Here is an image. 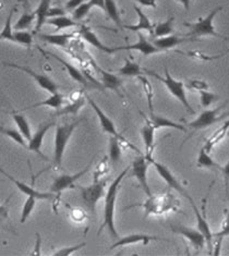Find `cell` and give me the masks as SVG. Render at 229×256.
Segmentation results:
<instances>
[{
    "mask_svg": "<svg viewBox=\"0 0 229 256\" xmlns=\"http://www.w3.org/2000/svg\"><path fill=\"white\" fill-rule=\"evenodd\" d=\"M130 168L131 167H128L124 170H122L117 178L112 182L110 188H108V190L105 195L104 222H103V224H102L98 232V236L102 234V231H103L105 228H107L108 232H110V234L112 236V238H114V239H119L120 238V236L118 234L117 230H116V226H114V204H116L119 188H120V186H122V182L126 176V174H128Z\"/></svg>",
    "mask_w": 229,
    "mask_h": 256,
    "instance_id": "cell-1",
    "label": "cell"
},
{
    "mask_svg": "<svg viewBox=\"0 0 229 256\" xmlns=\"http://www.w3.org/2000/svg\"><path fill=\"white\" fill-rule=\"evenodd\" d=\"M222 10V7H218L210 11L206 18H201L198 22L184 23V26L190 28V32L186 36H189V38H194L196 40L198 38H202V36H214V38H222L229 42V38H226L224 35H220L215 31V26L213 24L215 16H218V12Z\"/></svg>",
    "mask_w": 229,
    "mask_h": 256,
    "instance_id": "cell-2",
    "label": "cell"
},
{
    "mask_svg": "<svg viewBox=\"0 0 229 256\" xmlns=\"http://www.w3.org/2000/svg\"><path fill=\"white\" fill-rule=\"evenodd\" d=\"M146 72H148V74H150V76H153L155 78H158V80L160 81L162 83H164L165 86L167 88V90L170 92V94L174 97V98H177L180 102H182V105H184V107L191 114H196L194 109L191 107L188 98H186V88H184V82L174 80V78L170 76V71H168L167 66H165V78H162L158 74V73H155L153 71L146 70Z\"/></svg>",
    "mask_w": 229,
    "mask_h": 256,
    "instance_id": "cell-3",
    "label": "cell"
},
{
    "mask_svg": "<svg viewBox=\"0 0 229 256\" xmlns=\"http://www.w3.org/2000/svg\"><path fill=\"white\" fill-rule=\"evenodd\" d=\"M78 122L60 124L56 128L55 142H54V162L57 168L62 167L64 154L70 138L74 134Z\"/></svg>",
    "mask_w": 229,
    "mask_h": 256,
    "instance_id": "cell-4",
    "label": "cell"
},
{
    "mask_svg": "<svg viewBox=\"0 0 229 256\" xmlns=\"http://www.w3.org/2000/svg\"><path fill=\"white\" fill-rule=\"evenodd\" d=\"M86 100L88 102L90 105H91V107L93 108V110L95 112L96 116H98V120H100V124L102 130H103V131L106 132V133H108V134H110L112 136L118 138L120 140V143L128 145L131 150H136V153H141L140 150H138L134 145H132L130 142H128V140H126V138L122 136V134L118 133V131H117V129H116V126H114V124L112 122V120L110 117H108V116H107L103 110H102V108L91 98V97L86 96Z\"/></svg>",
    "mask_w": 229,
    "mask_h": 256,
    "instance_id": "cell-5",
    "label": "cell"
},
{
    "mask_svg": "<svg viewBox=\"0 0 229 256\" xmlns=\"http://www.w3.org/2000/svg\"><path fill=\"white\" fill-rule=\"evenodd\" d=\"M227 102H228V100L222 104V106H218V107H216L214 109H206V110H203L200 114V116H198V117L196 120L191 121V122H189L186 126L191 128V129L198 131V130L206 129V128L210 126L216 122H218V121H222V119H225L226 117H229L228 112L220 116V110L226 106Z\"/></svg>",
    "mask_w": 229,
    "mask_h": 256,
    "instance_id": "cell-6",
    "label": "cell"
},
{
    "mask_svg": "<svg viewBox=\"0 0 229 256\" xmlns=\"http://www.w3.org/2000/svg\"><path fill=\"white\" fill-rule=\"evenodd\" d=\"M79 188L84 203H86L88 210H91V212H94L96 204L104 196L105 181H95L93 184L88 186H79Z\"/></svg>",
    "mask_w": 229,
    "mask_h": 256,
    "instance_id": "cell-7",
    "label": "cell"
},
{
    "mask_svg": "<svg viewBox=\"0 0 229 256\" xmlns=\"http://www.w3.org/2000/svg\"><path fill=\"white\" fill-rule=\"evenodd\" d=\"M148 162L150 160L146 156H138L134 160L131 164L132 176L138 180V184H140L143 192H146L148 198L153 196L152 192H150V188L148 182Z\"/></svg>",
    "mask_w": 229,
    "mask_h": 256,
    "instance_id": "cell-8",
    "label": "cell"
},
{
    "mask_svg": "<svg viewBox=\"0 0 229 256\" xmlns=\"http://www.w3.org/2000/svg\"><path fill=\"white\" fill-rule=\"evenodd\" d=\"M2 66L26 72V74H28L32 78H34V81L38 83V85L40 88L45 90L48 93L54 94L58 92V85L54 82L50 78H48L47 76H44V74H40V73H36L31 68H28V66H19L16 64H8V62H4Z\"/></svg>",
    "mask_w": 229,
    "mask_h": 256,
    "instance_id": "cell-9",
    "label": "cell"
},
{
    "mask_svg": "<svg viewBox=\"0 0 229 256\" xmlns=\"http://www.w3.org/2000/svg\"><path fill=\"white\" fill-rule=\"evenodd\" d=\"M148 160H150V162L153 164V166L155 167L156 172H158V174L162 176V179L166 182V184H168V186H170L172 188H174V190H176L177 192H179L186 198H188V200L191 198L188 191H186V188L182 186V184H180V182L177 180L176 176H174L172 174V172H170V169H168L166 166H164V164H162L154 160L153 158H148Z\"/></svg>",
    "mask_w": 229,
    "mask_h": 256,
    "instance_id": "cell-10",
    "label": "cell"
},
{
    "mask_svg": "<svg viewBox=\"0 0 229 256\" xmlns=\"http://www.w3.org/2000/svg\"><path fill=\"white\" fill-rule=\"evenodd\" d=\"M90 168H91V162H90L86 168L82 169L79 172L74 174H62L57 176V178L52 182V184L50 186V191L52 193H62V191L67 190V188H74L76 182L80 178H82L84 174H88Z\"/></svg>",
    "mask_w": 229,
    "mask_h": 256,
    "instance_id": "cell-11",
    "label": "cell"
},
{
    "mask_svg": "<svg viewBox=\"0 0 229 256\" xmlns=\"http://www.w3.org/2000/svg\"><path fill=\"white\" fill-rule=\"evenodd\" d=\"M172 230L174 234L182 236L189 240L190 244L196 250H201L206 244V239L200 230H196L194 228L186 227L182 224H172Z\"/></svg>",
    "mask_w": 229,
    "mask_h": 256,
    "instance_id": "cell-12",
    "label": "cell"
},
{
    "mask_svg": "<svg viewBox=\"0 0 229 256\" xmlns=\"http://www.w3.org/2000/svg\"><path fill=\"white\" fill-rule=\"evenodd\" d=\"M119 50H136L138 52H141L142 54H144V56H150V54L160 52L158 48H156L153 42H148L146 36L140 32H138V42L136 44L128 45V46L114 47V52H119Z\"/></svg>",
    "mask_w": 229,
    "mask_h": 256,
    "instance_id": "cell-13",
    "label": "cell"
},
{
    "mask_svg": "<svg viewBox=\"0 0 229 256\" xmlns=\"http://www.w3.org/2000/svg\"><path fill=\"white\" fill-rule=\"evenodd\" d=\"M189 202L192 206V208H194V212L196 214V222H198V229L201 231V232L203 234V236H206V246H208V252L210 254H212V250H213V234H212V231H210V224L206 220V205H203V215L200 212V210H198L196 205L194 204V198H190Z\"/></svg>",
    "mask_w": 229,
    "mask_h": 256,
    "instance_id": "cell-14",
    "label": "cell"
},
{
    "mask_svg": "<svg viewBox=\"0 0 229 256\" xmlns=\"http://www.w3.org/2000/svg\"><path fill=\"white\" fill-rule=\"evenodd\" d=\"M54 124H55L54 122L42 124L38 128V130L36 131L34 136H32L31 141L28 142V150H31V152H34V153H36L38 156H40L42 158H43L44 160H47V162L50 160H48V158L43 153H42L40 148H42V145H43L44 136H46V133L50 131V128L54 126Z\"/></svg>",
    "mask_w": 229,
    "mask_h": 256,
    "instance_id": "cell-15",
    "label": "cell"
},
{
    "mask_svg": "<svg viewBox=\"0 0 229 256\" xmlns=\"http://www.w3.org/2000/svg\"><path fill=\"white\" fill-rule=\"evenodd\" d=\"M2 174H4L6 176H7V178L11 182H14V186L20 190V192L26 194V196H33L38 200H50L54 198V195H55V193H52V192H40V191L35 190L34 188L28 186L26 184H24V182L14 179V176H11L9 174L6 172L2 169Z\"/></svg>",
    "mask_w": 229,
    "mask_h": 256,
    "instance_id": "cell-16",
    "label": "cell"
},
{
    "mask_svg": "<svg viewBox=\"0 0 229 256\" xmlns=\"http://www.w3.org/2000/svg\"><path fill=\"white\" fill-rule=\"evenodd\" d=\"M167 241L166 239H162L160 236H150V234H128L122 238H119L118 241L112 246V248H118V246H131V244H136V243H143L144 246L148 244L150 241Z\"/></svg>",
    "mask_w": 229,
    "mask_h": 256,
    "instance_id": "cell-17",
    "label": "cell"
},
{
    "mask_svg": "<svg viewBox=\"0 0 229 256\" xmlns=\"http://www.w3.org/2000/svg\"><path fill=\"white\" fill-rule=\"evenodd\" d=\"M141 114L146 118V124L141 128V136L144 142V148H146V156L148 158H152L153 150H154V141H155V128L150 122V120L146 117V114L141 112Z\"/></svg>",
    "mask_w": 229,
    "mask_h": 256,
    "instance_id": "cell-18",
    "label": "cell"
},
{
    "mask_svg": "<svg viewBox=\"0 0 229 256\" xmlns=\"http://www.w3.org/2000/svg\"><path fill=\"white\" fill-rule=\"evenodd\" d=\"M196 40L194 38H189V36H180V35H168L164 36V38H160L153 40V44L156 48H158L160 52L172 50V48L176 47L182 42Z\"/></svg>",
    "mask_w": 229,
    "mask_h": 256,
    "instance_id": "cell-19",
    "label": "cell"
},
{
    "mask_svg": "<svg viewBox=\"0 0 229 256\" xmlns=\"http://www.w3.org/2000/svg\"><path fill=\"white\" fill-rule=\"evenodd\" d=\"M50 56L52 57L54 59H56L57 62H59L60 64H62L64 66V68H66V70L68 71L69 76H70L72 78H74V81H76L78 83L82 84L84 88H88V86L91 88L92 85H94V84H93L91 81H90L88 78L86 76V74H84V73H82L80 70H78L74 64H69L68 62H66V60H64L62 58L58 57L57 54H54L52 52H50Z\"/></svg>",
    "mask_w": 229,
    "mask_h": 256,
    "instance_id": "cell-20",
    "label": "cell"
},
{
    "mask_svg": "<svg viewBox=\"0 0 229 256\" xmlns=\"http://www.w3.org/2000/svg\"><path fill=\"white\" fill-rule=\"evenodd\" d=\"M134 8L138 16V22L136 24V26H124V28L126 30H130V31H134V32L148 31L150 34H153L154 26L152 24V22L150 21L148 16L144 14L142 9L140 7H138L136 4H134Z\"/></svg>",
    "mask_w": 229,
    "mask_h": 256,
    "instance_id": "cell-21",
    "label": "cell"
},
{
    "mask_svg": "<svg viewBox=\"0 0 229 256\" xmlns=\"http://www.w3.org/2000/svg\"><path fill=\"white\" fill-rule=\"evenodd\" d=\"M80 34H81V36H82L84 40L88 42L90 45H92L95 48H98V50L103 52H107V54H112L114 52V48H110V47H107L106 45H104L103 42L100 40L98 36H96V34L90 28H88L86 26H81Z\"/></svg>",
    "mask_w": 229,
    "mask_h": 256,
    "instance_id": "cell-22",
    "label": "cell"
},
{
    "mask_svg": "<svg viewBox=\"0 0 229 256\" xmlns=\"http://www.w3.org/2000/svg\"><path fill=\"white\" fill-rule=\"evenodd\" d=\"M228 131H229V119L226 120L225 122L212 134V136H210L208 138H206V141L202 148L210 153V152L214 148V146L218 145L220 141H222V140L225 138Z\"/></svg>",
    "mask_w": 229,
    "mask_h": 256,
    "instance_id": "cell-23",
    "label": "cell"
},
{
    "mask_svg": "<svg viewBox=\"0 0 229 256\" xmlns=\"http://www.w3.org/2000/svg\"><path fill=\"white\" fill-rule=\"evenodd\" d=\"M98 71L102 74V85H103V88L114 90L116 93L120 94L119 90L122 88V83H124L122 78H119V76H117L116 74H114L112 72L105 71L102 68H98Z\"/></svg>",
    "mask_w": 229,
    "mask_h": 256,
    "instance_id": "cell-24",
    "label": "cell"
},
{
    "mask_svg": "<svg viewBox=\"0 0 229 256\" xmlns=\"http://www.w3.org/2000/svg\"><path fill=\"white\" fill-rule=\"evenodd\" d=\"M150 122H152V124L154 126L155 129H160V128H172V129H177L179 131L186 132V128L184 126L174 122V121L168 119V118L162 117V116L155 114L154 112H150Z\"/></svg>",
    "mask_w": 229,
    "mask_h": 256,
    "instance_id": "cell-25",
    "label": "cell"
},
{
    "mask_svg": "<svg viewBox=\"0 0 229 256\" xmlns=\"http://www.w3.org/2000/svg\"><path fill=\"white\" fill-rule=\"evenodd\" d=\"M38 38L47 44L66 48L69 40L74 38V34H40Z\"/></svg>",
    "mask_w": 229,
    "mask_h": 256,
    "instance_id": "cell-26",
    "label": "cell"
},
{
    "mask_svg": "<svg viewBox=\"0 0 229 256\" xmlns=\"http://www.w3.org/2000/svg\"><path fill=\"white\" fill-rule=\"evenodd\" d=\"M52 0H40L38 9L35 10L36 14V26L34 30V33H38L40 28L46 24L48 19V11L52 8L50 7Z\"/></svg>",
    "mask_w": 229,
    "mask_h": 256,
    "instance_id": "cell-27",
    "label": "cell"
},
{
    "mask_svg": "<svg viewBox=\"0 0 229 256\" xmlns=\"http://www.w3.org/2000/svg\"><path fill=\"white\" fill-rule=\"evenodd\" d=\"M64 95L60 94L59 92H57V93L52 94L50 97H48L47 100H42L40 102H36V104H34V105H32V106L22 109V110H28V109L38 108V107H50V108H52V109H59L60 107L64 105Z\"/></svg>",
    "mask_w": 229,
    "mask_h": 256,
    "instance_id": "cell-28",
    "label": "cell"
},
{
    "mask_svg": "<svg viewBox=\"0 0 229 256\" xmlns=\"http://www.w3.org/2000/svg\"><path fill=\"white\" fill-rule=\"evenodd\" d=\"M196 166L198 168L213 169V170H220L222 169L220 164L210 156L208 152H206L203 148L200 150V153H198V160H196Z\"/></svg>",
    "mask_w": 229,
    "mask_h": 256,
    "instance_id": "cell-29",
    "label": "cell"
},
{
    "mask_svg": "<svg viewBox=\"0 0 229 256\" xmlns=\"http://www.w3.org/2000/svg\"><path fill=\"white\" fill-rule=\"evenodd\" d=\"M12 117H14V122L18 126V130H19L23 134V136L26 138L28 142L31 141V138L33 136L32 130H31V126H30V122L26 116H23L21 114H14Z\"/></svg>",
    "mask_w": 229,
    "mask_h": 256,
    "instance_id": "cell-30",
    "label": "cell"
},
{
    "mask_svg": "<svg viewBox=\"0 0 229 256\" xmlns=\"http://www.w3.org/2000/svg\"><path fill=\"white\" fill-rule=\"evenodd\" d=\"M118 73L122 76H141L143 71L138 62L131 59H126L124 64L118 70Z\"/></svg>",
    "mask_w": 229,
    "mask_h": 256,
    "instance_id": "cell-31",
    "label": "cell"
},
{
    "mask_svg": "<svg viewBox=\"0 0 229 256\" xmlns=\"http://www.w3.org/2000/svg\"><path fill=\"white\" fill-rule=\"evenodd\" d=\"M36 19L35 11L32 10H24L20 19L16 21V23L14 26V31H26L28 28L32 26L33 21Z\"/></svg>",
    "mask_w": 229,
    "mask_h": 256,
    "instance_id": "cell-32",
    "label": "cell"
},
{
    "mask_svg": "<svg viewBox=\"0 0 229 256\" xmlns=\"http://www.w3.org/2000/svg\"><path fill=\"white\" fill-rule=\"evenodd\" d=\"M174 16H170V19L164 21V22H160L156 24L154 26V31H153V36L156 38H164V36L172 35L174 33Z\"/></svg>",
    "mask_w": 229,
    "mask_h": 256,
    "instance_id": "cell-33",
    "label": "cell"
},
{
    "mask_svg": "<svg viewBox=\"0 0 229 256\" xmlns=\"http://www.w3.org/2000/svg\"><path fill=\"white\" fill-rule=\"evenodd\" d=\"M84 104H86V100H84V96H82V93L79 96H76V98H72L71 97V102L68 104L64 108H62V110H59L57 116L70 114H76L79 112L80 109L84 106Z\"/></svg>",
    "mask_w": 229,
    "mask_h": 256,
    "instance_id": "cell-34",
    "label": "cell"
},
{
    "mask_svg": "<svg viewBox=\"0 0 229 256\" xmlns=\"http://www.w3.org/2000/svg\"><path fill=\"white\" fill-rule=\"evenodd\" d=\"M46 24H50V26H56V31H62V30L76 26L78 23L74 19H70V18L62 16H56V18H50V19H47Z\"/></svg>",
    "mask_w": 229,
    "mask_h": 256,
    "instance_id": "cell-35",
    "label": "cell"
},
{
    "mask_svg": "<svg viewBox=\"0 0 229 256\" xmlns=\"http://www.w3.org/2000/svg\"><path fill=\"white\" fill-rule=\"evenodd\" d=\"M16 9V7L11 9L10 14L7 18V20H6L2 31V33H0V40H9V42H16L14 32V26H11V21H12V18H14Z\"/></svg>",
    "mask_w": 229,
    "mask_h": 256,
    "instance_id": "cell-36",
    "label": "cell"
},
{
    "mask_svg": "<svg viewBox=\"0 0 229 256\" xmlns=\"http://www.w3.org/2000/svg\"><path fill=\"white\" fill-rule=\"evenodd\" d=\"M122 145L120 140L116 136H110V158L112 164H118L122 160Z\"/></svg>",
    "mask_w": 229,
    "mask_h": 256,
    "instance_id": "cell-37",
    "label": "cell"
},
{
    "mask_svg": "<svg viewBox=\"0 0 229 256\" xmlns=\"http://www.w3.org/2000/svg\"><path fill=\"white\" fill-rule=\"evenodd\" d=\"M106 14L108 18L114 22L116 23V26H122V19H120L118 7L114 0H105V10Z\"/></svg>",
    "mask_w": 229,
    "mask_h": 256,
    "instance_id": "cell-38",
    "label": "cell"
},
{
    "mask_svg": "<svg viewBox=\"0 0 229 256\" xmlns=\"http://www.w3.org/2000/svg\"><path fill=\"white\" fill-rule=\"evenodd\" d=\"M213 236H216V239H218V242H216V248L214 251V255H218L220 250L222 240L224 239L225 236H229V210H228L225 220L222 222V224L220 230L218 231V232H216L215 234H213Z\"/></svg>",
    "mask_w": 229,
    "mask_h": 256,
    "instance_id": "cell-39",
    "label": "cell"
},
{
    "mask_svg": "<svg viewBox=\"0 0 229 256\" xmlns=\"http://www.w3.org/2000/svg\"><path fill=\"white\" fill-rule=\"evenodd\" d=\"M2 133H4V136H7L11 140L19 144L22 148H28V144H26V140L23 136V134L16 129H12V128H2Z\"/></svg>",
    "mask_w": 229,
    "mask_h": 256,
    "instance_id": "cell-40",
    "label": "cell"
},
{
    "mask_svg": "<svg viewBox=\"0 0 229 256\" xmlns=\"http://www.w3.org/2000/svg\"><path fill=\"white\" fill-rule=\"evenodd\" d=\"M36 200H36L33 196H28V200H26V203H24L23 208H22V212H21V218H20L21 224L26 222L28 220V218L31 216L34 207L36 205Z\"/></svg>",
    "mask_w": 229,
    "mask_h": 256,
    "instance_id": "cell-41",
    "label": "cell"
},
{
    "mask_svg": "<svg viewBox=\"0 0 229 256\" xmlns=\"http://www.w3.org/2000/svg\"><path fill=\"white\" fill-rule=\"evenodd\" d=\"M14 40L16 44L30 48L33 44V35L26 31H14Z\"/></svg>",
    "mask_w": 229,
    "mask_h": 256,
    "instance_id": "cell-42",
    "label": "cell"
},
{
    "mask_svg": "<svg viewBox=\"0 0 229 256\" xmlns=\"http://www.w3.org/2000/svg\"><path fill=\"white\" fill-rule=\"evenodd\" d=\"M93 7L91 6V4L90 2H84L82 4L80 7H78L76 10L72 11V19H74V21H80L82 19H84L88 14L90 10H91Z\"/></svg>",
    "mask_w": 229,
    "mask_h": 256,
    "instance_id": "cell-43",
    "label": "cell"
},
{
    "mask_svg": "<svg viewBox=\"0 0 229 256\" xmlns=\"http://www.w3.org/2000/svg\"><path fill=\"white\" fill-rule=\"evenodd\" d=\"M200 95H201V105L204 108H206L210 105H212L213 102H215L216 100H218V95L208 92V90H200Z\"/></svg>",
    "mask_w": 229,
    "mask_h": 256,
    "instance_id": "cell-44",
    "label": "cell"
},
{
    "mask_svg": "<svg viewBox=\"0 0 229 256\" xmlns=\"http://www.w3.org/2000/svg\"><path fill=\"white\" fill-rule=\"evenodd\" d=\"M86 246V243H81V244H76V246H69V248H62L59 250V251L54 253V256H68L72 253H74L76 251H79V250H81L82 248H84Z\"/></svg>",
    "mask_w": 229,
    "mask_h": 256,
    "instance_id": "cell-45",
    "label": "cell"
},
{
    "mask_svg": "<svg viewBox=\"0 0 229 256\" xmlns=\"http://www.w3.org/2000/svg\"><path fill=\"white\" fill-rule=\"evenodd\" d=\"M220 172H222V176H224V180H225V190H226V196L229 198V162H227L224 166L222 167Z\"/></svg>",
    "mask_w": 229,
    "mask_h": 256,
    "instance_id": "cell-46",
    "label": "cell"
},
{
    "mask_svg": "<svg viewBox=\"0 0 229 256\" xmlns=\"http://www.w3.org/2000/svg\"><path fill=\"white\" fill-rule=\"evenodd\" d=\"M84 2H86V0H68L64 4V8L68 11H74Z\"/></svg>",
    "mask_w": 229,
    "mask_h": 256,
    "instance_id": "cell-47",
    "label": "cell"
},
{
    "mask_svg": "<svg viewBox=\"0 0 229 256\" xmlns=\"http://www.w3.org/2000/svg\"><path fill=\"white\" fill-rule=\"evenodd\" d=\"M190 88H196L200 92L202 90H208V85L203 81H190Z\"/></svg>",
    "mask_w": 229,
    "mask_h": 256,
    "instance_id": "cell-48",
    "label": "cell"
},
{
    "mask_svg": "<svg viewBox=\"0 0 229 256\" xmlns=\"http://www.w3.org/2000/svg\"><path fill=\"white\" fill-rule=\"evenodd\" d=\"M62 16H64V10L62 8L54 7V8H50V11H48V19H50V18Z\"/></svg>",
    "mask_w": 229,
    "mask_h": 256,
    "instance_id": "cell-49",
    "label": "cell"
},
{
    "mask_svg": "<svg viewBox=\"0 0 229 256\" xmlns=\"http://www.w3.org/2000/svg\"><path fill=\"white\" fill-rule=\"evenodd\" d=\"M72 218L76 222H83L84 218H86V212L80 210H72Z\"/></svg>",
    "mask_w": 229,
    "mask_h": 256,
    "instance_id": "cell-50",
    "label": "cell"
},
{
    "mask_svg": "<svg viewBox=\"0 0 229 256\" xmlns=\"http://www.w3.org/2000/svg\"><path fill=\"white\" fill-rule=\"evenodd\" d=\"M136 2L142 6H146V7H150L153 9L156 8V0H136Z\"/></svg>",
    "mask_w": 229,
    "mask_h": 256,
    "instance_id": "cell-51",
    "label": "cell"
},
{
    "mask_svg": "<svg viewBox=\"0 0 229 256\" xmlns=\"http://www.w3.org/2000/svg\"><path fill=\"white\" fill-rule=\"evenodd\" d=\"M92 7H98L102 10H105V0H90Z\"/></svg>",
    "mask_w": 229,
    "mask_h": 256,
    "instance_id": "cell-52",
    "label": "cell"
},
{
    "mask_svg": "<svg viewBox=\"0 0 229 256\" xmlns=\"http://www.w3.org/2000/svg\"><path fill=\"white\" fill-rule=\"evenodd\" d=\"M176 2L182 4L186 11H188V10L190 9V2H191V0H176Z\"/></svg>",
    "mask_w": 229,
    "mask_h": 256,
    "instance_id": "cell-53",
    "label": "cell"
},
{
    "mask_svg": "<svg viewBox=\"0 0 229 256\" xmlns=\"http://www.w3.org/2000/svg\"><path fill=\"white\" fill-rule=\"evenodd\" d=\"M24 4V10H31V7H30V2L28 0H22Z\"/></svg>",
    "mask_w": 229,
    "mask_h": 256,
    "instance_id": "cell-54",
    "label": "cell"
}]
</instances>
